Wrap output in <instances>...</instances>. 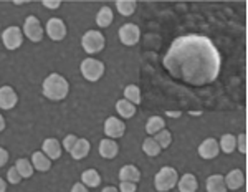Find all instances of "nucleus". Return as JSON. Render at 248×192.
Returning <instances> with one entry per match:
<instances>
[{
    "instance_id": "dca6fc26",
    "label": "nucleus",
    "mask_w": 248,
    "mask_h": 192,
    "mask_svg": "<svg viewBox=\"0 0 248 192\" xmlns=\"http://www.w3.org/2000/svg\"><path fill=\"white\" fill-rule=\"evenodd\" d=\"M119 179L121 182H138L141 179V173L139 169L133 164H127V166H123L121 171H119Z\"/></svg>"
},
{
    "instance_id": "393cba45",
    "label": "nucleus",
    "mask_w": 248,
    "mask_h": 192,
    "mask_svg": "<svg viewBox=\"0 0 248 192\" xmlns=\"http://www.w3.org/2000/svg\"><path fill=\"white\" fill-rule=\"evenodd\" d=\"M15 167H17L18 174L22 176V179H29L33 176V166H31V162L29 161V159L25 158H20L17 159V162H15Z\"/></svg>"
},
{
    "instance_id": "a211bd4d",
    "label": "nucleus",
    "mask_w": 248,
    "mask_h": 192,
    "mask_svg": "<svg viewBox=\"0 0 248 192\" xmlns=\"http://www.w3.org/2000/svg\"><path fill=\"white\" fill-rule=\"evenodd\" d=\"M31 166H33V169L40 171V173H46L51 167V161L42 151H37V153H33V156H31Z\"/></svg>"
},
{
    "instance_id": "f704fd0d",
    "label": "nucleus",
    "mask_w": 248,
    "mask_h": 192,
    "mask_svg": "<svg viewBox=\"0 0 248 192\" xmlns=\"http://www.w3.org/2000/svg\"><path fill=\"white\" fill-rule=\"evenodd\" d=\"M7 161H9V153H7V149L0 147V167L5 166Z\"/></svg>"
},
{
    "instance_id": "ddd939ff",
    "label": "nucleus",
    "mask_w": 248,
    "mask_h": 192,
    "mask_svg": "<svg viewBox=\"0 0 248 192\" xmlns=\"http://www.w3.org/2000/svg\"><path fill=\"white\" fill-rule=\"evenodd\" d=\"M218 153H220L218 141L214 138L205 139V141L199 146V156L203 159H214V158H217Z\"/></svg>"
},
{
    "instance_id": "c85d7f7f",
    "label": "nucleus",
    "mask_w": 248,
    "mask_h": 192,
    "mask_svg": "<svg viewBox=\"0 0 248 192\" xmlns=\"http://www.w3.org/2000/svg\"><path fill=\"white\" fill-rule=\"evenodd\" d=\"M142 151H144V153H146L147 156L154 158V156H157L162 149L159 147V144L154 141V138H147L146 141L142 143Z\"/></svg>"
},
{
    "instance_id": "a878e982",
    "label": "nucleus",
    "mask_w": 248,
    "mask_h": 192,
    "mask_svg": "<svg viewBox=\"0 0 248 192\" xmlns=\"http://www.w3.org/2000/svg\"><path fill=\"white\" fill-rule=\"evenodd\" d=\"M116 111H118L121 118H133L136 114V106L133 103L126 101V99H119V101L116 103Z\"/></svg>"
},
{
    "instance_id": "9b49d317",
    "label": "nucleus",
    "mask_w": 248,
    "mask_h": 192,
    "mask_svg": "<svg viewBox=\"0 0 248 192\" xmlns=\"http://www.w3.org/2000/svg\"><path fill=\"white\" fill-rule=\"evenodd\" d=\"M18 96L12 86H2L0 88V110H12L17 106Z\"/></svg>"
},
{
    "instance_id": "473e14b6",
    "label": "nucleus",
    "mask_w": 248,
    "mask_h": 192,
    "mask_svg": "<svg viewBox=\"0 0 248 192\" xmlns=\"http://www.w3.org/2000/svg\"><path fill=\"white\" fill-rule=\"evenodd\" d=\"M237 147L240 149V153H243V154L247 153V134H245V133H242V134L238 136V139H237Z\"/></svg>"
},
{
    "instance_id": "1a4fd4ad",
    "label": "nucleus",
    "mask_w": 248,
    "mask_h": 192,
    "mask_svg": "<svg viewBox=\"0 0 248 192\" xmlns=\"http://www.w3.org/2000/svg\"><path fill=\"white\" fill-rule=\"evenodd\" d=\"M45 29H46V35L53 42H62L66 37V25L62 18H50Z\"/></svg>"
},
{
    "instance_id": "9d476101",
    "label": "nucleus",
    "mask_w": 248,
    "mask_h": 192,
    "mask_svg": "<svg viewBox=\"0 0 248 192\" xmlns=\"http://www.w3.org/2000/svg\"><path fill=\"white\" fill-rule=\"evenodd\" d=\"M124 131H126V125L121 121L119 118H114V116H109L105 123V133L109 139H118L124 136Z\"/></svg>"
},
{
    "instance_id": "f8f14e48",
    "label": "nucleus",
    "mask_w": 248,
    "mask_h": 192,
    "mask_svg": "<svg viewBox=\"0 0 248 192\" xmlns=\"http://www.w3.org/2000/svg\"><path fill=\"white\" fill-rule=\"evenodd\" d=\"M62 151H63V146L60 144L58 139L55 138H48L43 141V146H42V153L46 156L50 161H55L62 156Z\"/></svg>"
},
{
    "instance_id": "5701e85b",
    "label": "nucleus",
    "mask_w": 248,
    "mask_h": 192,
    "mask_svg": "<svg viewBox=\"0 0 248 192\" xmlns=\"http://www.w3.org/2000/svg\"><path fill=\"white\" fill-rule=\"evenodd\" d=\"M218 147H220V151H223L225 154H232L237 149V138H235L233 134H223L218 143Z\"/></svg>"
},
{
    "instance_id": "aec40b11",
    "label": "nucleus",
    "mask_w": 248,
    "mask_h": 192,
    "mask_svg": "<svg viewBox=\"0 0 248 192\" xmlns=\"http://www.w3.org/2000/svg\"><path fill=\"white\" fill-rule=\"evenodd\" d=\"M207 192H227V186H225V179L220 174H214L207 179L205 182Z\"/></svg>"
},
{
    "instance_id": "20e7f679",
    "label": "nucleus",
    "mask_w": 248,
    "mask_h": 192,
    "mask_svg": "<svg viewBox=\"0 0 248 192\" xmlns=\"http://www.w3.org/2000/svg\"><path fill=\"white\" fill-rule=\"evenodd\" d=\"M81 75L88 81H98L99 78L105 75V63L99 62L96 58H85L81 62Z\"/></svg>"
},
{
    "instance_id": "b1692460",
    "label": "nucleus",
    "mask_w": 248,
    "mask_h": 192,
    "mask_svg": "<svg viewBox=\"0 0 248 192\" xmlns=\"http://www.w3.org/2000/svg\"><path fill=\"white\" fill-rule=\"evenodd\" d=\"M166 129V121L161 118V116H153V118L147 119V125H146V133L147 134H157L159 131Z\"/></svg>"
},
{
    "instance_id": "bb28decb",
    "label": "nucleus",
    "mask_w": 248,
    "mask_h": 192,
    "mask_svg": "<svg viewBox=\"0 0 248 192\" xmlns=\"http://www.w3.org/2000/svg\"><path fill=\"white\" fill-rule=\"evenodd\" d=\"M124 99L129 103H133V105H139L141 103V90H139V86L136 85H127L124 88Z\"/></svg>"
},
{
    "instance_id": "412c9836",
    "label": "nucleus",
    "mask_w": 248,
    "mask_h": 192,
    "mask_svg": "<svg viewBox=\"0 0 248 192\" xmlns=\"http://www.w3.org/2000/svg\"><path fill=\"white\" fill-rule=\"evenodd\" d=\"M81 184L86 187H98L101 184V176L96 169H86L85 173L81 174Z\"/></svg>"
},
{
    "instance_id": "0eeeda50",
    "label": "nucleus",
    "mask_w": 248,
    "mask_h": 192,
    "mask_svg": "<svg viewBox=\"0 0 248 192\" xmlns=\"http://www.w3.org/2000/svg\"><path fill=\"white\" fill-rule=\"evenodd\" d=\"M2 42L7 50H17L23 43V32L18 27H9V29L3 30Z\"/></svg>"
},
{
    "instance_id": "7ed1b4c3",
    "label": "nucleus",
    "mask_w": 248,
    "mask_h": 192,
    "mask_svg": "<svg viewBox=\"0 0 248 192\" xmlns=\"http://www.w3.org/2000/svg\"><path fill=\"white\" fill-rule=\"evenodd\" d=\"M177 181H179V174L174 167H162L154 177V186H155V191L159 192H167L170 191L172 187L177 186Z\"/></svg>"
},
{
    "instance_id": "c9c22d12",
    "label": "nucleus",
    "mask_w": 248,
    "mask_h": 192,
    "mask_svg": "<svg viewBox=\"0 0 248 192\" xmlns=\"http://www.w3.org/2000/svg\"><path fill=\"white\" fill-rule=\"evenodd\" d=\"M43 7H46V9H58V7H62V2L60 0H55V2H43Z\"/></svg>"
},
{
    "instance_id": "58836bf2",
    "label": "nucleus",
    "mask_w": 248,
    "mask_h": 192,
    "mask_svg": "<svg viewBox=\"0 0 248 192\" xmlns=\"http://www.w3.org/2000/svg\"><path fill=\"white\" fill-rule=\"evenodd\" d=\"M101 192H119V191L116 189V187H113V186H108V187H105V189H103Z\"/></svg>"
},
{
    "instance_id": "f257e3e1",
    "label": "nucleus",
    "mask_w": 248,
    "mask_h": 192,
    "mask_svg": "<svg viewBox=\"0 0 248 192\" xmlns=\"http://www.w3.org/2000/svg\"><path fill=\"white\" fill-rule=\"evenodd\" d=\"M164 65L175 78L197 86L207 85L217 78L220 58L207 38L184 37L174 42Z\"/></svg>"
},
{
    "instance_id": "e433bc0d",
    "label": "nucleus",
    "mask_w": 248,
    "mask_h": 192,
    "mask_svg": "<svg viewBox=\"0 0 248 192\" xmlns=\"http://www.w3.org/2000/svg\"><path fill=\"white\" fill-rule=\"evenodd\" d=\"M71 192H88V187L83 186L81 182H77L73 187H71Z\"/></svg>"
},
{
    "instance_id": "cd10ccee",
    "label": "nucleus",
    "mask_w": 248,
    "mask_h": 192,
    "mask_svg": "<svg viewBox=\"0 0 248 192\" xmlns=\"http://www.w3.org/2000/svg\"><path fill=\"white\" fill-rule=\"evenodd\" d=\"M116 7H118L119 14H123L124 17H129V15H133L136 10V2L134 0H118V2H116Z\"/></svg>"
},
{
    "instance_id": "2eb2a0df",
    "label": "nucleus",
    "mask_w": 248,
    "mask_h": 192,
    "mask_svg": "<svg viewBox=\"0 0 248 192\" xmlns=\"http://www.w3.org/2000/svg\"><path fill=\"white\" fill-rule=\"evenodd\" d=\"M223 179H225L227 189H232V191H237L240 187H243V184H245V176H243V173L240 169L230 171V173L227 174V177H223Z\"/></svg>"
},
{
    "instance_id": "ea45409f",
    "label": "nucleus",
    "mask_w": 248,
    "mask_h": 192,
    "mask_svg": "<svg viewBox=\"0 0 248 192\" xmlns=\"http://www.w3.org/2000/svg\"><path fill=\"white\" fill-rule=\"evenodd\" d=\"M5 129V119H3V116L0 114V131Z\"/></svg>"
},
{
    "instance_id": "423d86ee",
    "label": "nucleus",
    "mask_w": 248,
    "mask_h": 192,
    "mask_svg": "<svg viewBox=\"0 0 248 192\" xmlns=\"http://www.w3.org/2000/svg\"><path fill=\"white\" fill-rule=\"evenodd\" d=\"M22 32L25 33L27 38L35 43L43 38V27H42V23H40V20L37 17H33V15H30V17L25 18Z\"/></svg>"
},
{
    "instance_id": "4468645a",
    "label": "nucleus",
    "mask_w": 248,
    "mask_h": 192,
    "mask_svg": "<svg viewBox=\"0 0 248 192\" xmlns=\"http://www.w3.org/2000/svg\"><path fill=\"white\" fill-rule=\"evenodd\" d=\"M119 153V146L114 139H109V138H105L101 139L99 143V154L103 156L105 159H114L116 156Z\"/></svg>"
},
{
    "instance_id": "2f4dec72",
    "label": "nucleus",
    "mask_w": 248,
    "mask_h": 192,
    "mask_svg": "<svg viewBox=\"0 0 248 192\" xmlns=\"http://www.w3.org/2000/svg\"><path fill=\"white\" fill-rule=\"evenodd\" d=\"M77 141H78V138L75 134H68L65 139H63V144L62 146L65 147V149L68 151V153H70L71 149H73V146L75 144H77Z\"/></svg>"
},
{
    "instance_id": "7c9ffc66",
    "label": "nucleus",
    "mask_w": 248,
    "mask_h": 192,
    "mask_svg": "<svg viewBox=\"0 0 248 192\" xmlns=\"http://www.w3.org/2000/svg\"><path fill=\"white\" fill-rule=\"evenodd\" d=\"M7 179H9L10 184H18L20 181H22V176L18 174V171L15 166H12L9 169V173H7Z\"/></svg>"
},
{
    "instance_id": "4be33fe9",
    "label": "nucleus",
    "mask_w": 248,
    "mask_h": 192,
    "mask_svg": "<svg viewBox=\"0 0 248 192\" xmlns=\"http://www.w3.org/2000/svg\"><path fill=\"white\" fill-rule=\"evenodd\" d=\"M113 20H114V15L109 7H103V9L98 12V15H96V23H98V27H101V29L109 27L111 23H113Z\"/></svg>"
},
{
    "instance_id": "f3484780",
    "label": "nucleus",
    "mask_w": 248,
    "mask_h": 192,
    "mask_svg": "<svg viewBox=\"0 0 248 192\" xmlns=\"http://www.w3.org/2000/svg\"><path fill=\"white\" fill-rule=\"evenodd\" d=\"M90 149H91V146H90V141L85 138H79L77 144L73 146V149L70 151V154H71V158L73 159H77V161H79V159H85L88 153H90Z\"/></svg>"
},
{
    "instance_id": "f03ea898",
    "label": "nucleus",
    "mask_w": 248,
    "mask_h": 192,
    "mask_svg": "<svg viewBox=\"0 0 248 192\" xmlns=\"http://www.w3.org/2000/svg\"><path fill=\"white\" fill-rule=\"evenodd\" d=\"M42 90H43V95H45L48 99L62 101V99H65L68 93H70V83H68L60 73H51L45 78Z\"/></svg>"
},
{
    "instance_id": "6e6552de",
    "label": "nucleus",
    "mask_w": 248,
    "mask_h": 192,
    "mask_svg": "<svg viewBox=\"0 0 248 192\" xmlns=\"http://www.w3.org/2000/svg\"><path fill=\"white\" fill-rule=\"evenodd\" d=\"M139 38H141V30L134 23H126V25H123L119 29V40H121L124 45L133 47L139 42Z\"/></svg>"
},
{
    "instance_id": "39448f33",
    "label": "nucleus",
    "mask_w": 248,
    "mask_h": 192,
    "mask_svg": "<svg viewBox=\"0 0 248 192\" xmlns=\"http://www.w3.org/2000/svg\"><path fill=\"white\" fill-rule=\"evenodd\" d=\"M81 45H83V48H85L86 53H98V51H101L103 48H105L106 40H105V37H103L101 32L90 30L83 35Z\"/></svg>"
},
{
    "instance_id": "72a5a7b5",
    "label": "nucleus",
    "mask_w": 248,
    "mask_h": 192,
    "mask_svg": "<svg viewBox=\"0 0 248 192\" xmlns=\"http://www.w3.org/2000/svg\"><path fill=\"white\" fill-rule=\"evenodd\" d=\"M119 191L121 192H136L138 191V186L134 182H121L119 184Z\"/></svg>"
},
{
    "instance_id": "6ab92c4d",
    "label": "nucleus",
    "mask_w": 248,
    "mask_h": 192,
    "mask_svg": "<svg viewBox=\"0 0 248 192\" xmlns=\"http://www.w3.org/2000/svg\"><path fill=\"white\" fill-rule=\"evenodd\" d=\"M177 187L181 192H197L199 182L194 174H184L177 181Z\"/></svg>"
},
{
    "instance_id": "c756f323",
    "label": "nucleus",
    "mask_w": 248,
    "mask_h": 192,
    "mask_svg": "<svg viewBox=\"0 0 248 192\" xmlns=\"http://www.w3.org/2000/svg\"><path fill=\"white\" fill-rule=\"evenodd\" d=\"M154 141L159 144V147H161V149H166V147H169L170 143H172L170 131H167V129L159 131V133L154 136Z\"/></svg>"
},
{
    "instance_id": "4c0bfd02",
    "label": "nucleus",
    "mask_w": 248,
    "mask_h": 192,
    "mask_svg": "<svg viewBox=\"0 0 248 192\" xmlns=\"http://www.w3.org/2000/svg\"><path fill=\"white\" fill-rule=\"evenodd\" d=\"M5 191H7V184L2 177H0V192H5Z\"/></svg>"
}]
</instances>
